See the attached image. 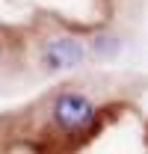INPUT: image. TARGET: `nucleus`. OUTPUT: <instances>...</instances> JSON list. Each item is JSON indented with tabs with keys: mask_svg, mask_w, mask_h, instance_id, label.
I'll use <instances>...</instances> for the list:
<instances>
[{
	"mask_svg": "<svg viewBox=\"0 0 148 154\" xmlns=\"http://www.w3.org/2000/svg\"><path fill=\"white\" fill-rule=\"evenodd\" d=\"M54 125L68 136V139H80L89 136L98 125V110L83 92L65 89L59 92L54 101Z\"/></svg>",
	"mask_w": 148,
	"mask_h": 154,
	"instance_id": "nucleus-1",
	"label": "nucleus"
},
{
	"mask_svg": "<svg viewBox=\"0 0 148 154\" xmlns=\"http://www.w3.org/2000/svg\"><path fill=\"white\" fill-rule=\"evenodd\" d=\"M83 59H86V48L74 36H54L42 51V62L48 71H71Z\"/></svg>",
	"mask_w": 148,
	"mask_h": 154,
	"instance_id": "nucleus-2",
	"label": "nucleus"
},
{
	"mask_svg": "<svg viewBox=\"0 0 148 154\" xmlns=\"http://www.w3.org/2000/svg\"><path fill=\"white\" fill-rule=\"evenodd\" d=\"M119 48H122V42L116 36H110V33H98V36L92 38L95 57H113V54H119Z\"/></svg>",
	"mask_w": 148,
	"mask_h": 154,
	"instance_id": "nucleus-3",
	"label": "nucleus"
}]
</instances>
